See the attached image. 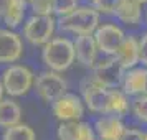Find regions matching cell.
Wrapping results in <instances>:
<instances>
[{"instance_id":"obj_1","label":"cell","mask_w":147,"mask_h":140,"mask_svg":"<svg viewBox=\"0 0 147 140\" xmlns=\"http://www.w3.org/2000/svg\"><path fill=\"white\" fill-rule=\"evenodd\" d=\"M41 60L50 71L63 73L76 60L74 45L68 38H51L41 50Z\"/></svg>"},{"instance_id":"obj_2","label":"cell","mask_w":147,"mask_h":140,"mask_svg":"<svg viewBox=\"0 0 147 140\" xmlns=\"http://www.w3.org/2000/svg\"><path fill=\"white\" fill-rule=\"evenodd\" d=\"M98 23H99V13L94 8L78 7L71 13L60 17L58 27L63 31L81 36V35H93L98 30Z\"/></svg>"},{"instance_id":"obj_3","label":"cell","mask_w":147,"mask_h":140,"mask_svg":"<svg viewBox=\"0 0 147 140\" xmlns=\"http://www.w3.org/2000/svg\"><path fill=\"white\" fill-rule=\"evenodd\" d=\"M2 84L5 92L12 97L25 96L35 84V74L25 64H12L2 74Z\"/></svg>"},{"instance_id":"obj_4","label":"cell","mask_w":147,"mask_h":140,"mask_svg":"<svg viewBox=\"0 0 147 140\" xmlns=\"http://www.w3.org/2000/svg\"><path fill=\"white\" fill-rule=\"evenodd\" d=\"M35 91L38 94V97L45 102H51L58 100L60 97H63L66 94L68 82L66 79L61 76L60 73L55 71H43L40 76H36L35 79Z\"/></svg>"},{"instance_id":"obj_5","label":"cell","mask_w":147,"mask_h":140,"mask_svg":"<svg viewBox=\"0 0 147 140\" xmlns=\"http://www.w3.org/2000/svg\"><path fill=\"white\" fill-rule=\"evenodd\" d=\"M56 28V21L53 17H41L33 15L23 25V36L32 45H47L51 40Z\"/></svg>"},{"instance_id":"obj_6","label":"cell","mask_w":147,"mask_h":140,"mask_svg":"<svg viewBox=\"0 0 147 140\" xmlns=\"http://www.w3.org/2000/svg\"><path fill=\"white\" fill-rule=\"evenodd\" d=\"M124 74H126V69L121 66L119 61L114 56H111V58H106L102 61H96L91 76L101 86L107 87V89H116L117 86H122Z\"/></svg>"},{"instance_id":"obj_7","label":"cell","mask_w":147,"mask_h":140,"mask_svg":"<svg viewBox=\"0 0 147 140\" xmlns=\"http://www.w3.org/2000/svg\"><path fill=\"white\" fill-rule=\"evenodd\" d=\"M93 36H94L98 50L102 51L104 54H107L109 58L117 53V50L122 45V41L126 40L124 31L119 27L113 25V23H106V25L98 27V30L94 31Z\"/></svg>"},{"instance_id":"obj_8","label":"cell","mask_w":147,"mask_h":140,"mask_svg":"<svg viewBox=\"0 0 147 140\" xmlns=\"http://www.w3.org/2000/svg\"><path fill=\"white\" fill-rule=\"evenodd\" d=\"M80 89H81V96H83V102L88 106V109L93 111V112L102 114L109 89L101 86L93 76H86L81 81Z\"/></svg>"},{"instance_id":"obj_9","label":"cell","mask_w":147,"mask_h":140,"mask_svg":"<svg viewBox=\"0 0 147 140\" xmlns=\"http://www.w3.org/2000/svg\"><path fill=\"white\" fill-rule=\"evenodd\" d=\"M51 111L60 122H78L84 114V106L76 94L66 92L51 104Z\"/></svg>"},{"instance_id":"obj_10","label":"cell","mask_w":147,"mask_h":140,"mask_svg":"<svg viewBox=\"0 0 147 140\" xmlns=\"http://www.w3.org/2000/svg\"><path fill=\"white\" fill-rule=\"evenodd\" d=\"M23 54L20 36L10 30L0 28V63H15Z\"/></svg>"},{"instance_id":"obj_11","label":"cell","mask_w":147,"mask_h":140,"mask_svg":"<svg viewBox=\"0 0 147 140\" xmlns=\"http://www.w3.org/2000/svg\"><path fill=\"white\" fill-rule=\"evenodd\" d=\"M126 132V125L119 117L102 115L94 124L96 140H121Z\"/></svg>"},{"instance_id":"obj_12","label":"cell","mask_w":147,"mask_h":140,"mask_svg":"<svg viewBox=\"0 0 147 140\" xmlns=\"http://www.w3.org/2000/svg\"><path fill=\"white\" fill-rule=\"evenodd\" d=\"M58 140H96L93 127L86 122H61L56 130Z\"/></svg>"},{"instance_id":"obj_13","label":"cell","mask_w":147,"mask_h":140,"mask_svg":"<svg viewBox=\"0 0 147 140\" xmlns=\"http://www.w3.org/2000/svg\"><path fill=\"white\" fill-rule=\"evenodd\" d=\"M74 56L78 63H81L86 68H93L96 64V56H98V46L94 41L93 35H81L74 40Z\"/></svg>"},{"instance_id":"obj_14","label":"cell","mask_w":147,"mask_h":140,"mask_svg":"<svg viewBox=\"0 0 147 140\" xmlns=\"http://www.w3.org/2000/svg\"><path fill=\"white\" fill-rule=\"evenodd\" d=\"M122 92L129 96H147V68H132L126 71Z\"/></svg>"},{"instance_id":"obj_15","label":"cell","mask_w":147,"mask_h":140,"mask_svg":"<svg viewBox=\"0 0 147 140\" xmlns=\"http://www.w3.org/2000/svg\"><path fill=\"white\" fill-rule=\"evenodd\" d=\"M114 58L119 61V64L126 71L136 68V64L140 61L139 54V41L134 36H126V40L122 41V45L119 46L117 53L114 54Z\"/></svg>"},{"instance_id":"obj_16","label":"cell","mask_w":147,"mask_h":140,"mask_svg":"<svg viewBox=\"0 0 147 140\" xmlns=\"http://www.w3.org/2000/svg\"><path fill=\"white\" fill-rule=\"evenodd\" d=\"M127 111H129V100H127L126 94L119 89H109L102 115H114L121 119L122 115L127 114Z\"/></svg>"},{"instance_id":"obj_17","label":"cell","mask_w":147,"mask_h":140,"mask_svg":"<svg viewBox=\"0 0 147 140\" xmlns=\"http://www.w3.org/2000/svg\"><path fill=\"white\" fill-rule=\"evenodd\" d=\"M22 124V109L13 99L0 100V127L10 129Z\"/></svg>"},{"instance_id":"obj_18","label":"cell","mask_w":147,"mask_h":140,"mask_svg":"<svg viewBox=\"0 0 147 140\" xmlns=\"http://www.w3.org/2000/svg\"><path fill=\"white\" fill-rule=\"evenodd\" d=\"M114 15L126 25H137L142 18V10L139 3H136L132 0H124Z\"/></svg>"},{"instance_id":"obj_19","label":"cell","mask_w":147,"mask_h":140,"mask_svg":"<svg viewBox=\"0 0 147 140\" xmlns=\"http://www.w3.org/2000/svg\"><path fill=\"white\" fill-rule=\"evenodd\" d=\"M25 10H27V0H15L7 10V13L3 15V21L8 28L18 27L25 17Z\"/></svg>"},{"instance_id":"obj_20","label":"cell","mask_w":147,"mask_h":140,"mask_svg":"<svg viewBox=\"0 0 147 140\" xmlns=\"http://www.w3.org/2000/svg\"><path fill=\"white\" fill-rule=\"evenodd\" d=\"M2 140H36L35 130L27 124H18L10 129H5Z\"/></svg>"},{"instance_id":"obj_21","label":"cell","mask_w":147,"mask_h":140,"mask_svg":"<svg viewBox=\"0 0 147 140\" xmlns=\"http://www.w3.org/2000/svg\"><path fill=\"white\" fill-rule=\"evenodd\" d=\"M51 5H53V13H56L58 17H65L78 8V0H51Z\"/></svg>"},{"instance_id":"obj_22","label":"cell","mask_w":147,"mask_h":140,"mask_svg":"<svg viewBox=\"0 0 147 140\" xmlns=\"http://www.w3.org/2000/svg\"><path fill=\"white\" fill-rule=\"evenodd\" d=\"M122 2L124 0H93V5L98 13L111 15V13H116V10L121 7Z\"/></svg>"},{"instance_id":"obj_23","label":"cell","mask_w":147,"mask_h":140,"mask_svg":"<svg viewBox=\"0 0 147 140\" xmlns=\"http://www.w3.org/2000/svg\"><path fill=\"white\" fill-rule=\"evenodd\" d=\"M28 3H30L35 15H41V17H51L53 15L51 0H28Z\"/></svg>"},{"instance_id":"obj_24","label":"cell","mask_w":147,"mask_h":140,"mask_svg":"<svg viewBox=\"0 0 147 140\" xmlns=\"http://www.w3.org/2000/svg\"><path fill=\"white\" fill-rule=\"evenodd\" d=\"M132 112L136 119L147 124V96H139L132 102Z\"/></svg>"},{"instance_id":"obj_25","label":"cell","mask_w":147,"mask_h":140,"mask_svg":"<svg viewBox=\"0 0 147 140\" xmlns=\"http://www.w3.org/2000/svg\"><path fill=\"white\" fill-rule=\"evenodd\" d=\"M139 54H140V63L147 68V33L142 35L139 40Z\"/></svg>"},{"instance_id":"obj_26","label":"cell","mask_w":147,"mask_h":140,"mask_svg":"<svg viewBox=\"0 0 147 140\" xmlns=\"http://www.w3.org/2000/svg\"><path fill=\"white\" fill-rule=\"evenodd\" d=\"M121 140H144V133L137 129H126Z\"/></svg>"},{"instance_id":"obj_27","label":"cell","mask_w":147,"mask_h":140,"mask_svg":"<svg viewBox=\"0 0 147 140\" xmlns=\"http://www.w3.org/2000/svg\"><path fill=\"white\" fill-rule=\"evenodd\" d=\"M15 0H0V17H3V15L7 13V10L10 8V5Z\"/></svg>"},{"instance_id":"obj_28","label":"cell","mask_w":147,"mask_h":140,"mask_svg":"<svg viewBox=\"0 0 147 140\" xmlns=\"http://www.w3.org/2000/svg\"><path fill=\"white\" fill-rule=\"evenodd\" d=\"M3 92H5V89H3V84L0 82V100H3Z\"/></svg>"},{"instance_id":"obj_29","label":"cell","mask_w":147,"mask_h":140,"mask_svg":"<svg viewBox=\"0 0 147 140\" xmlns=\"http://www.w3.org/2000/svg\"><path fill=\"white\" fill-rule=\"evenodd\" d=\"M132 2H136V3H139V5H142V3H147V0H132Z\"/></svg>"},{"instance_id":"obj_30","label":"cell","mask_w":147,"mask_h":140,"mask_svg":"<svg viewBox=\"0 0 147 140\" xmlns=\"http://www.w3.org/2000/svg\"><path fill=\"white\" fill-rule=\"evenodd\" d=\"M144 140H147V132H146V133H144Z\"/></svg>"},{"instance_id":"obj_31","label":"cell","mask_w":147,"mask_h":140,"mask_svg":"<svg viewBox=\"0 0 147 140\" xmlns=\"http://www.w3.org/2000/svg\"><path fill=\"white\" fill-rule=\"evenodd\" d=\"M146 18H147V15H146Z\"/></svg>"}]
</instances>
